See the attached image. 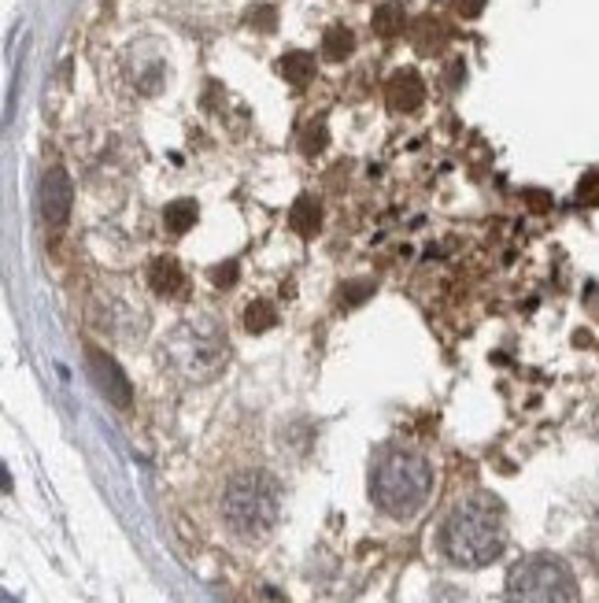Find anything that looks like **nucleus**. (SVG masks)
Segmentation results:
<instances>
[{
  "label": "nucleus",
  "mask_w": 599,
  "mask_h": 603,
  "mask_svg": "<svg viewBox=\"0 0 599 603\" xmlns=\"http://www.w3.org/2000/svg\"><path fill=\"white\" fill-rule=\"evenodd\" d=\"M508 544V518L500 501L477 493L459 501L441 526V552L455 567H489Z\"/></svg>",
  "instance_id": "f257e3e1"
},
{
  "label": "nucleus",
  "mask_w": 599,
  "mask_h": 603,
  "mask_svg": "<svg viewBox=\"0 0 599 603\" xmlns=\"http://www.w3.org/2000/svg\"><path fill=\"white\" fill-rule=\"evenodd\" d=\"M222 526L245 544H256L282 518V485L267 470H241L222 489Z\"/></svg>",
  "instance_id": "f03ea898"
},
{
  "label": "nucleus",
  "mask_w": 599,
  "mask_h": 603,
  "mask_svg": "<svg viewBox=\"0 0 599 603\" xmlns=\"http://www.w3.org/2000/svg\"><path fill=\"white\" fill-rule=\"evenodd\" d=\"M374 504L389 518H415L426 507L429 493H433V467L426 456L407 448H392L378 459L370 478Z\"/></svg>",
  "instance_id": "7ed1b4c3"
},
{
  "label": "nucleus",
  "mask_w": 599,
  "mask_h": 603,
  "mask_svg": "<svg viewBox=\"0 0 599 603\" xmlns=\"http://www.w3.org/2000/svg\"><path fill=\"white\" fill-rule=\"evenodd\" d=\"M163 355L182 378L208 382L222 371V363H227V355H230L227 329L215 323L211 315L185 318V323H178L171 329V337L163 341Z\"/></svg>",
  "instance_id": "20e7f679"
},
{
  "label": "nucleus",
  "mask_w": 599,
  "mask_h": 603,
  "mask_svg": "<svg viewBox=\"0 0 599 603\" xmlns=\"http://www.w3.org/2000/svg\"><path fill=\"white\" fill-rule=\"evenodd\" d=\"M574 570L559 555H529L508 574V603H577Z\"/></svg>",
  "instance_id": "39448f33"
},
{
  "label": "nucleus",
  "mask_w": 599,
  "mask_h": 603,
  "mask_svg": "<svg viewBox=\"0 0 599 603\" xmlns=\"http://www.w3.org/2000/svg\"><path fill=\"white\" fill-rule=\"evenodd\" d=\"M74 204V190H71V178L63 167H52L41 178V219L49 226H63L71 215Z\"/></svg>",
  "instance_id": "423d86ee"
},
{
  "label": "nucleus",
  "mask_w": 599,
  "mask_h": 603,
  "mask_svg": "<svg viewBox=\"0 0 599 603\" xmlns=\"http://www.w3.org/2000/svg\"><path fill=\"white\" fill-rule=\"evenodd\" d=\"M89 366H93V378H97L100 393H105L115 408H126L130 403V382H126V374L119 371V363L111 360L108 352H100V348H89Z\"/></svg>",
  "instance_id": "0eeeda50"
},
{
  "label": "nucleus",
  "mask_w": 599,
  "mask_h": 603,
  "mask_svg": "<svg viewBox=\"0 0 599 603\" xmlns=\"http://www.w3.org/2000/svg\"><path fill=\"white\" fill-rule=\"evenodd\" d=\"M386 100H389V108L392 111H404V116H411V111H418L423 108V100H426V82H423V74L418 71H396L389 79V86H386Z\"/></svg>",
  "instance_id": "6e6552de"
},
{
  "label": "nucleus",
  "mask_w": 599,
  "mask_h": 603,
  "mask_svg": "<svg viewBox=\"0 0 599 603\" xmlns=\"http://www.w3.org/2000/svg\"><path fill=\"white\" fill-rule=\"evenodd\" d=\"M148 286H152L156 297H178L185 286V275H182V263L174 256H156L148 263Z\"/></svg>",
  "instance_id": "1a4fd4ad"
},
{
  "label": "nucleus",
  "mask_w": 599,
  "mask_h": 603,
  "mask_svg": "<svg viewBox=\"0 0 599 603\" xmlns=\"http://www.w3.org/2000/svg\"><path fill=\"white\" fill-rule=\"evenodd\" d=\"M278 74H282V79L289 82V86L304 89L307 82L315 79V56H311V52H304V49L285 52L282 60H278Z\"/></svg>",
  "instance_id": "9d476101"
},
{
  "label": "nucleus",
  "mask_w": 599,
  "mask_h": 603,
  "mask_svg": "<svg viewBox=\"0 0 599 603\" xmlns=\"http://www.w3.org/2000/svg\"><path fill=\"white\" fill-rule=\"evenodd\" d=\"M370 26H374V34H378V37H400V34H404V26H407L404 4H396V0H386V4H378V8H374Z\"/></svg>",
  "instance_id": "9b49d317"
},
{
  "label": "nucleus",
  "mask_w": 599,
  "mask_h": 603,
  "mask_svg": "<svg viewBox=\"0 0 599 603\" xmlns=\"http://www.w3.org/2000/svg\"><path fill=\"white\" fill-rule=\"evenodd\" d=\"M318 222H322V212H318V201L315 196H300L289 212V226L300 233V238H315L318 233Z\"/></svg>",
  "instance_id": "f8f14e48"
},
{
  "label": "nucleus",
  "mask_w": 599,
  "mask_h": 603,
  "mask_svg": "<svg viewBox=\"0 0 599 603\" xmlns=\"http://www.w3.org/2000/svg\"><path fill=\"white\" fill-rule=\"evenodd\" d=\"M355 52V34L349 31V26H330V31L322 34V56L330 63H341V60H349V56Z\"/></svg>",
  "instance_id": "ddd939ff"
},
{
  "label": "nucleus",
  "mask_w": 599,
  "mask_h": 603,
  "mask_svg": "<svg viewBox=\"0 0 599 603\" xmlns=\"http://www.w3.org/2000/svg\"><path fill=\"white\" fill-rule=\"evenodd\" d=\"M444 37H448V31H444V23L437 15H423L415 23V49L418 52H437L444 45Z\"/></svg>",
  "instance_id": "4468645a"
},
{
  "label": "nucleus",
  "mask_w": 599,
  "mask_h": 603,
  "mask_svg": "<svg viewBox=\"0 0 599 603\" xmlns=\"http://www.w3.org/2000/svg\"><path fill=\"white\" fill-rule=\"evenodd\" d=\"M196 215H200V207H196V201H190V196H182V201L167 204L163 207V226L171 233H185L190 226H196Z\"/></svg>",
  "instance_id": "2eb2a0df"
},
{
  "label": "nucleus",
  "mask_w": 599,
  "mask_h": 603,
  "mask_svg": "<svg viewBox=\"0 0 599 603\" xmlns=\"http://www.w3.org/2000/svg\"><path fill=\"white\" fill-rule=\"evenodd\" d=\"M278 323L274 315V304H267V300H256V304H248L245 311V329L248 334H267L270 326Z\"/></svg>",
  "instance_id": "dca6fc26"
},
{
  "label": "nucleus",
  "mask_w": 599,
  "mask_h": 603,
  "mask_svg": "<svg viewBox=\"0 0 599 603\" xmlns=\"http://www.w3.org/2000/svg\"><path fill=\"white\" fill-rule=\"evenodd\" d=\"M326 145H330V130H326V122L322 119L307 122L304 134H300V148H304V156H318Z\"/></svg>",
  "instance_id": "f3484780"
},
{
  "label": "nucleus",
  "mask_w": 599,
  "mask_h": 603,
  "mask_svg": "<svg viewBox=\"0 0 599 603\" xmlns=\"http://www.w3.org/2000/svg\"><path fill=\"white\" fill-rule=\"evenodd\" d=\"M245 23H248V26H256V31L270 34V31H274V26H278V8H270V4L252 8V12L245 15Z\"/></svg>",
  "instance_id": "a211bd4d"
},
{
  "label": "nucleus",
  "mask_w": 599,
  "mask_h": 603,
  "mask_svg": "<svg viewBox=\"0 0 599 603\" xmlns=\"http://www.w3.org/2000/svg\"><path fill=\"white\" fill-rule=\"evenodd\" d=\"M577 201L588 204V207H599V167L582 174V182H577Z\"/></svg>",
  "instance_id": "6ab92c4d"
},
{
  "label": "nucleus",
  "mask_w": 599,
  "mask_h": 603,
  "mask_svg": "<svg viewBox=\"0 0 599 603\" xmlns=\"http://www.w3.org/2000/svg\"><path fill=\"white\" fill-rule=\"evenodd\" d=\"M237 275H241V267H237V263H219V267H211L208 270V278L215 281V289H230L233 286V281H237Z\"/></svg>",
  "instance_id": "aec40b11"
},
{
  "label": "nucleus",
  "mask_w": 599,
  "mask_h": 603,
  "mask_svg": "<svg viewBox=\"0 0 599 603\" xmlns=\"http://www.w3.org/2000/svg\"><path fill=\"white\" fill-rule=\"evenodd\" d=\"M367 297H374V281H349L341 289V304H363Z\"/></svg>",
  "instance_id": "412c9836"
},
{
  "label": "nucleus",
  "mask_w": 599,
  "mask_h": 603,
  "mask_svg": "<svg viewBox=\"0 0 599 603\" xmlns=\"http://www.w3.org/2000/svg\"><path fill=\"white\" fill-rule=\"evenodd\" d=\"M485 4H489V0H455V12L463 19H477L485 12Z\"/></svg>",
  "instance_id": "4be33fe9"
},
{
  "label": "nucleus",
  "mask_w": 599,
  "mask_h": 603,
  "mask_svg": "<svg viewBox=\"0 0 599 603\" xmlns=\"http://www.w3.org/2000/svg\"><path fill=\"white\" fill-rule=\"evenodd\" d=\"M463 79H466V68H463V63H452V71H448V82H452V86H459Z\"/></svg>",
  "instance_id": "5701e85b"
},
{
  "label": "nucleus",
  "mask_w": 599,
  "mask_h": 603,
  "mask_svg": "<svg viewBox=\"0 0 599 603\" xmlns=\"http://www.w3.org/2000/svg\"><path fill=\"white\" fill-rule=\"evenodd\" d=\"M526 196H529V204H533V207H548L545 193H526Z\"/></svg>",
  "instance_id": "b1692460"
},
{
  "label": "nucleus",
  "mask_w": 599,
  "mask_h": 603,
  "mask_svg": "<svg viewBox=\"0 0 599 603\" xmlns=\"http://www.w3.org/2000/svg\"><path fill=\"white\" fill-rule=\"evenodd\" d=\"M592 433L599 437V408H596V414H592Z\"/></svg>",
  "instance_id": "393cba45"
}]
</instances>
